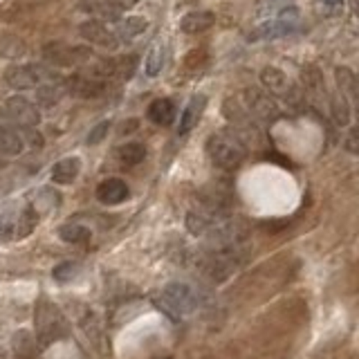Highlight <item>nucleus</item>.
<instances>
[{
    "instance_id": "23",
    "label": "nucleus",
    "mask_w": 359,
    "mask_h": 359,
    "mask_svg": "<svg viewBox=\"0 0 359 359\" xmlns=\"http://www.w3.org/2000/svg\"><path fill=\"white\" fill-rule=\"evenodd\" d=\"M0 54L9 58H18L25 54V43L16 36H3L0 38Z\"/></svg>"
},
{
    "instance_id": "17",
    "label": "nucleus",
    "mask_w": 359,
    "mask_h": 359,
    "mask_svg": "<svg viewBox=\"0 0 359 359\" xmlns=\"http://www.w3.org/2000/svg\"><path fill=\"white\" fill-rule=\"evenodd\" d=\"M23 146H25V142H23L21 133L14 131V128H0V153L9 155V157L21 155Z\"/></svg>"
},
{
    "instance_id": "8",
    "label": "nucleus",
    "mask_w": 359,
    "mask_h": 359,
    "mask_svg": "<svg viewBox=\"0 0 359 359\" xmlns=\"http://www.w3.org/2000/svg\"><path fill=\"white\" fill-rule=\"evenodd\" d=\"M7 113L14 117L16 126H36L41 122V111L25 97H12L7 99Z\"/></svg>"
},
{
    "instance_id": "21",
    "label": "nucleus",
    "mask_w": 359,
    "mask_h": 359,
    "mask_svg": "<svg viewBox=\"0 0 359 359\" xmlns=\"http://www.w3.org/2000/svg\"><path fill=\"white\" fill-rule=\"evenodd\" d=\"M164 67V45L155 43L151 47V52H148V58H146V74L148 77H157L162 72Z\"/></svg>"
},
{
    "instance_id": "3",
    "label": "nucleus",
    "mask_w": 359,
    "mask_h": 359,
    "mask_svg": "<svg viewBox=\"0 0 359 359\" xmlns=\"http://www.w3.org/2000/svg\"><path fill=\"white\" fill-rule=\"evenodd\" d=\"M34 319H36V333H38V339L43 342V346L49 342H56V339H61L67 333L65 317L52 303L43 301L41 305H38Z\"/></svg>"
},
{
    "instance_id": "15",
    "label": "nucleus",
    "mask_w": 359,
    "mask_h": 359,
    "mask_svg": "<svg viewBox=\"0 0 359 359\" xmlns=\"http://www.w3.org/2000/svg\"><path fill=\"white\" fill-rule=\"evenodd\" d=\"M148 119L157 126H168L175 119V104L171 99H157L148 106Z\"/></svg>"
},
{
    "instance_id": "11",
    "label": "nucleus",
    "mask_w": 359,
    "mask_h": 359,
    "mask_svg": "<svg viewBox=\"0 0 359 359\" xmlns=\"http://www.w3.org/2000/svg\"><path fill=\"white\" fill-rule=\"evenodd\" d=\"M207 108V97L205 95H193L189 106L184 108L182 117H180V126H177V135H186L191 128L200 122V117Z\"/></svg>"
},
{
    "instance_id": "2",
    "label": "nucleus",
    "mask_w": 359,
    "mask_h": 359,
    "mask_svg": "<svg viewBox=\"0 0 359 359\" xmlns=\"http://www.w3.org/2000/svg\"><path fill=\"white\" fill-rule=\"evenodd\" d=\"M196 305H198V296L186 283H168L164 287L162 296L157 298L159 310H164L168 317H173V319L193 312Z\"/></svg>"
},
{
    "instance_id": "20",
    "label": "nucleus",
    "mask_w": 359,
    "mask_h": 359,
    "mask_svg": "<svg viewBox=\"0 0 359 359\" xmlns=\"http://www.w3.org/2000/svg\"><path fill=\"white\" fill-rule=\"evenodd\" d=\"M67 88H70V93L81 95V97H95V95L102 93V86L93 81V79H83V77L67 79Z\"/></svg>"
},
{
    "instance_id": "24",
    "label": "nucleus",
    "mask_w": 359,
    "mask_h": 359,
    "mask_svg": "<svg viewBox=\"0 0 359 359\" xmlns=\"http://www.w3.org/2000/svg\"><path fill=\"white\" fill-rule=\"evenodd\" d=\"M34 348H36V344H34L32 335H29L27 330H21V333L14 335V351L21 357H29L34 353Z\"/></svg>"
},
{
    "instance_id": "5",
    "label": "nucleus",
    "mask_w": 359,
    "mask_h": 359,
    "mask_svg": "<svg viewBox=\"0 0 359 359\" xmlns=\"http://www.w3.org/2000/svg\"><path fill=\"white\" fill-rule=\"evenodd\" d=\"M245 104H247V113L254 119H258V122L272 124L278 119V115H281L274 99L265 93H261V90H256V88L245 90Z\"/></svg>"
},
{
    "instance_id": "16",
    "label": "nucleus",
    "mask_w": 359,
    "mask_h": 359,
    "mask_svg": "<svg viewBox=\"0 0 359 359\" xmlns=\"http://www.w3.org/2000/svg\"><path fill=\"white\" fill-rule=\"evenodd\" d=\"M146 27H148V21L142 16H128L124 18V21H119L117 25V38H124V41H131V38L139 36V34H144L146 32Z\"/></svg>"
},
{
    "instance_id": "25",
    "label": "nucleus",
    "mask_w": 359,
    "mask_h": 359,
    "mask_svg": "<svg viewBox=\"0 0 359 359\" xmlns=\"http://www.w3.org/2000/svg\"><path fill=\"white\" fill-rule=\"evenodd\" d=\"M333 117H335V122L342 126H346L348 119H351V108H348V102L344 95L333 97Z\"/></svg>"
},
{
    "instance_id": "1",
    "label": "nucleus",
    "mask_w": 359,
    "mask_h": 359,
    "mask_svg": "<svg viewBox=\"0 0 359 359\" xmlns=\"http://www.w3.org/2000/svg\"><path fill=\"white\" fill-rule=\"evenodd\" d=\"M207 155L218 168L232 171V168H236L245 159L247 148L236 133L223 131V133H214L207 139Z\"/></svg>"
},
{
    "instance_id": "4",
    "label": "nucleus",
    "mask_w": 359,
    "mask_h": 359,
    "mask_svg": "<svg viewBox=\"0 0 359 359\" xmlns=\"http://www.w3.org/2000/svg\"><path fill=\"white\" fill-rule=\"evenodd\" d=\"M38 221L34 209H7L0 214V236L16 241V238H25L32 234V229Z\"/></svg>"
},
{
    "instance_id": "19",
    "label": "nucleus",
    "mask_w": 359,
    "mask_h": 359,
    "mask_svg": "<svg viewBox=\"0 0 359 359\" xmlns=\"http://www.w3.org/2000/svg\"><path fill=\"white\" fill-rule=\"evenodd\" d=\"M58 236H61V241L77 245V243L90 241V229L83 225H77V223H67V225L58 227Z\"/></svg>"
},
{
    "instance_id": "18",
    "label": "nucleus",
    "mask_w": 359,
    "mask_h": 359,
    "mask_svg": "<svg viewBox=\"0 0 359 359\" xmlns=\"http://www.w3.org/2000/svg\"><path fill=\"white\" fill-rule=\"evenodd\" d=\"M119 159H122V164L126 166H137L146 159V148L139 142H128L119 148Z\"/></svg>"
},
{
    "instance_id": "27",
    "label": "nucleus",
    "mask_w": 359,
    "mask_h": 359,
    "mask_svg": "<svg viewBox=\"0 0 359 359\" xmlns=\"http://www.w3.org/2000/svg\"><path fill=\"white\" fill-rule=\"evenodd\" d=\"M337 81H339V88L346 90L348 95H351V99H355V77L351 70H337Z\"/></svg>"
},
{
    "instance_id": "28",
    "label": "nucleus",
    "mask_w": 359,
    "mask_h": 359,
    "mask_svg": "<svg viewBox=\"0 0 359 359\" xmlns=\"http://www.w3.org/2000/svg\"><path fill=\"white\" fill-rule=\"evenodd\" d=\"M108 128H111V124L108 122H102L99 126H95L93 131L88 133V144H99V142H104V137L108 135Z\"/></svg>"
},
{
    "instance_id": "10",
    "label": "nucleus",
    "mask_w": 359,
    "mask_h": 359,
    "mask_svg": "<svg viewBox=\"0 0 359 359\" xmlns=\"http://www.w3.org/2000/svg\"><path fill=\"white\" fill-rule=\"evenodd\" d=\"M139 0H90L86 7L97 16L108 18V21H115V18H119V14L133 9Z\"/></svg>"
},
{
    "instance_id": "13",
    "label": "nucleus",
    "mask_w": 359,
    "mask_h": 359,
    "mask_svg": "<svg viewBox=\"0 0 359 359\" xmlns=\"http://www.w3.org/2000/svg\"><path fill=\"white\" fill-rule=\"evenodd\" d=\"M216 23V16L212 12H189L182 21H180V29L184 34H200L212 29Z\"/></svg>"
},
{
    "instance_id": "31",
    "label": "nucleus",
    "mask_w": 359,
    "mask_h": 359,
    "mask_svg": "<svg viewBox=\"0 0 359 359\" xmlns=\"http://www.w3.org/2000/svg\"><path fill=\"white\" fill-rule=\"evenodd\" d=\"M324 3H326V5H330V7H337V5H342L344 0H324Z\"/></svg>"
},
{
    "instance_id": "14",
    "label": "nucleus",
    "mask_w": 359,
    "mask_h": 359,
    "mask_svg": "<svg viewBox=\"0 0 359 359\" xmlns=\"http://www.w3.org/2000/svg\"><path fill=\"white\" fill-rule=\"evenodd\" d=\"M79 171H81V162H79L77 157H65L52 166V182L54 184H72Z\"/></svg>"
},
{
    "instance_id": "30",
    "label": "nucleus",
    "mask_w": 359,
    "mask_h": 359,
    "mask_svg": "<svg viewBox=\"0 0 359 359\" xmlns=\"http://www.w3.org/2000/svg\"><path fill=\"white\" fill-rule=\"evenodd\" d=\"M0 128H14V131H18L14 117L7 113V108H0Z\"/></svg>"
},
{
    "instance_id": "26",
    "label": "nucleus",
    "mask_w": 359,
    "mask_h": 359,
    "mask_svg": "<svg viewBox=\"0 0 359 359\" xmlns=\"http://www.w3.org/2000/svg\"><path fill=\"white\" fill-rule=\"evenodd\" d=\"M77 274H79V265L72 263V261H65L61 265H56L54 272H52V276L56 278L58 283H70Z\"/></svg>"
},
{
    "instance_id": "29",
    "label": "nucleus",
    "mask_w": 359,
    "mask_h": 359,
    "mask_svg": "<svg viewBox=\"0 0 359 359\" xmlns=\"http://www.w3.org/2000/svg\"><path fill=\"white\" fill-rule=\"evenodd\" d=\"M58 97H61V93H58V90H54V86L52 88L38 90V99H41L43 106H54L58 102Z\"/></svg>"
},
{
    "instance_id": "22",
    "label": "nucleus",
    "mask_w": 359,
    "mask_h": 359,
    "mask_svg": "<svg viewBox=\"0 0 359 359\" xmlns=\"http://www.w3.org/2000/svg\"><path fill=\"white\" fill-rule=\"evenodd\" d=\"M58 205V196L54 191H49V189H41V191L36 193L34 198V214L38 216L41 212H49V209H54Z\"/></svg>"
},
{
    "instance_id": "6",
    "label": "nucleus",
    "mask_w": 359,
    "mask_h": 359,
    "mask_svg": "<svg viewBox=\"0 0 359 359\" xmlns=\"http://www.w3.org/2000/svg\"><path fill=\"white\" fill-rule=\"evenodd\" d=\"M47 72L41 67L34 65H12L5 72V81L7 86H12L14 90H32L38 88L45 81Z\"/></svg>"
},
{
    "instance_id": "9",
    "label": "nucleus",
    "mask_w": 359,
    "mask_h": 359,
    "mask_svg": "<svg viewBox=\"0 0 359 359\" xmlns=\"http://www.w3.org/2000/svg\"><path fill=\"white\" fill-rule=\"evenodd\" d=\"M128 196H131L128 184L119 177H108L97 186V200L102 205H108V207L122 205L124 200H128Z\"/></svg>"
},
{
    "instance_id": "7",
    "label": "nucleus",
    "mask_w": 359,
    "mask_h": 359,
    "mask_svg": "<svg viewBox=\"0 0 359 359\" xmlns=\"http://www.w3.org/2000/svg\"><path fill=\"white\" fill-rule=\"evenodd\" d=\"M79 34H81L88 43L106 47V49H115L119 45V38L113 29H108L102 21H86L79 27Z\"/></svg>"
},
{
    "instance_id": "12",
    "label": "nucleus",
    "mask_w": 359,
    "mask_h": 359,
    "mask_svg": "<svg viewBox=\"0 0 359 359\" xmlns=\"http://www.w3.org/2000/svg\"><path fill=\"white\" fill-rule=\"evenodd\" d=\"M261 81L263 86L269 90V93H274L278 97H292L296 99L294 95V90L290 86V81H287V77L281 72V70H276V67H265L263 72H261Z\"/></svg>"
}]
</instances>
